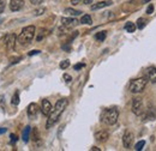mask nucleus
I'll return each instance as SVG.
<instances>
[{"mask_svg":"<svg viewBox=\"0 0 156 151\" xmlns=\"http://www.w3.org/2000/svg\"><path fill=\"white\" fill-rule=\"evenodd\" d=\"M10 138H11V144L16 143V142H17V139H18V137H17L16 134H13V133H12V134L10 135Z\"/></svg>","mask_w":156,"mask_h":151,"instance_id":"obj_30","label":"nucleus"},{"mask_svg":"<svg viewBox=\"0 0 156 151\" xmlns=\"http://www.w3.org/2000/svg\"><path fill=\"white\" fill-rule=\"evenodd\" d=\"M108 138H109V134L106 131H98L95 133V139L98 143H106L108 140Z\"/></svg>","mask_w":156,"mask_h":151,"instance_id":"obj_14","label":"nucleus"},{"mask_svg":"<svg viewBox=\"0 0 156 151\" xmlns=\"http://www.w3.org/2000/svg\"><path fill=\"white\" fill-rule=\"evenodd\" d=\"M119 118V112L117 108H108L105 109L101 114V121L108 126H113L115 125Z\"/></svg>","mask_w":156,"mask_h":151,"instance_id":"obj_3","label":"nucleus"},{"mask_svg":"<svg viewBox=\"0 0 156 151\" xmlns=\"http://www.w3.org/2000/svg\"><path fill=\"white\" fill-rule=\"evenodd\" d=\"M111 5H112V1H98L96 4H93L91 5V10L93 11H96V10L107 7V6H111Z\"/></svg>","mask_w":156,"mask_h":151,"instance_id":"obj_15","label":"nucleus"},{"mask_svg":"<svg viewBox=\"0 0 156 151\" xmlns=\"http://www.w3.org/2000/svg\"><path fill=\"white\" fill-rule=\"evenodd\" d=\"M71 4H73V5H78V4H80V0H71Z\"/></svg>","mask_w":156,"mask_h":151,"instance_id":"obj_36","label":"nucleus"},{"mask_svg":"<svg viewBox=\"0 0 156 151\" xmlns=\"http://www.w3.org/2000/svg\"><path fill=\"white\" fill-rule=\"evenodd\" d=\"M30 132H31V127L30 126H25V128L23 130V134H22V138H23V142L24 143H28L29 142Z\"/></svg>","mask_w":156,"mask_h":151,"instance_id":"obj_17","label":"nucleus"},{"mask_svg":"<svg viewBox=\"0 0 156 151\" xmlns=\"http://www.w3.org/2000/svg\"><path fill=\"white\" fill-rule=\"evenodd\" d=\"M42 1H43V0H30V2H31L33 5H40Z\"/></svg>","mask_w":156,"mask_h":151,"instance_id":"obj_33","label":"nucleus"},{"mask_svg":"<svg viewBox=\"0 0 156 151\" xmlns=\"http://www.w3.org/2000/svg\"><path fill=\"white\" fill-rule=\"evenodd\" d=\"M80 23L82 24H91L93 23V19L89 15H84L82 18H80Z\"/></svg>","mask_w":156,"mask_h":151,"instance_id":"obj_23","label":"nucleus"},{"mask_svg":"<svg viewBox=\"0 0 156 151\" xmlns=\"http://www.w3.org/2000/svg\"><path fill=\"white\" fill-rule=\"evenodd\" d=\"M52 109H53V107H52L51 102L48 100H42V103H41V112H42V114L48 116L52 112Z\"/></svg>","mask_w":156,"mask_h":151,"instance_id":"obj_11","label":"nucleus"},{"mask_svg":"<svg viewBox=\"0 0 156 151\" xmlns=\"http://www.w3.org/2000/svg\"><path fill=\"white\" fill-rule=\"evenodd\" d=\"M83 4H84V5H89V4H93V0H83Z\"/></svg>","mask_w":156,"mask_h":151,"instance_id":"obj_35","label":"nucleus"},{"mask_svg":"<svg viewBox=\"0 0 156 151\" xmlns=\"http://www.w3.org/2000/svg\"><path fill=\"white\" fill-rule=\"evenodd\" d=\"M154 9H155V7H154V5H153V4H150V5L148 6V9H147V13H148V15H151V13L154 12Z\"/></svg>","mask_w":156,"mask_h":151,"instance_id":"obj_27","label":"nucleus"},{"mask_svg":"<svg viewBox=\"0 0 156 151\" xmlns=\"http://www.w3.org/2000/svg\"><path fill=\"white\" fill-rule=\"evenodd\" d=\"M16 35L15 34H7L5 38H4V42H5V46H6V48H7V51H13L15 49V47H16Z\"/></svg>","mask_w":156,"mask_h":151,"instance_id":"obj_6","label":"nucleus"},{"mask_svg":"<svg viewBox=\"0 0 156 151\" xmlns=\"http://www.w3.org/2000/svg\"><path fill=\"white\" fill-rule=\"evenodd\" d=\"M11 103H12L13 106H18V104H20V93H18V91H16V93H15V95L12 96Z\"/></svg>","mask_w":156,"mask_h":151,"instance_id":"obj_22","label":"nucleus"},{"mask_svg":"<svg viewBox=\"0 0 156 151\" xmlns=\"http://www.w3.org/2000/svg\"><path fill=\"white\" fill-rule=\"evenodd\" d=\"M140 118L143 121H149V120H155L156 118V111L154 107H149L144 109V112L140 114Z\"/></svg>","mask_w":156,"mask_h":151,"instance_id":"obj_7","label":"nucleus"},{"mask_svg":"<svg viewBox=\"0 0 156 151\" xmlns=\"http://www.w3.org/2000/svg\"><path fill=\"white\" fill-rule=\"evenodd\" d=\"M137 29V25L135 23H132V22H127L126 24H125V30L127 31V33H135Z\"/></svg>","mask_w":156,"mask_h":151,"instance_id":"obj_18","label":"nucleus"},{"mask_svg":"<svg viewBox=\"0 0 156 151\" xmlns=\"http://www.w3.org/2000/svg\"><path fill=\"white\" fill-rule=\"evenodd\" d=\"M31 138H33V142H34V145L35 146H40L41 145V138H40V132L39 130L35 127V128H33V135H31Z\"/></svg>","mask_w":156,"mask_h":151,"instance_id":"obj_16","label":"nucleus"},{"mask_svg":"<svg viewBox=\"0 0 156 151\" xmlns=\"http://www.w3.org/2000/svg\"><path fill=\"white\" fill-rule=\"evenodd\" d=\"M149 1H151V0H142L143 4H147V2H149Z\"/></svg>","mask_w":156,"mask_h":151,"instance_id":"obj_39","label":"nucleus"},{"mask_svg":"<svg viewBox=\"0 0 156 151\" xmlns=\"http://www.w3.org/2000/svg\"><path fill=\"white\" fill-rule=\"evenodd\" d=\"M144 145H145V140H140V142H138L136 145H135V150H137V151L142 150V149L144 148Z\"/></svg>","mask_w":156,"mask_h":151,"instance_id":"obj_25","label":"nucleus"},{"mask_svg":"<svg viewBox=\"0 0 156 151\" xmlns=\"http://www.w3.org/2000/svg\"><path fill=\"white\" fill-rule=\"evenodd\" d=\"M143 112H144V104H143L142 98L135 97L132 100V113L137 115V116H140V114Z\"/></svg>","mask_w":156,"mask_h":151,"instance_id":"obj_5","label":"nucleus"},{"mask_svg":"<svg viewBox=\"0 0 156 151\" xmlns=\"http://www.w3.org/2000/svg\"><path fill=\"white\" fill-rule=\"evenodd\" d=\"M133 134L130 132V131H125L124 135H122V144H124V148L125 149H131L132 144H133Z\"/></svg>","mask_w":156,"mask_h":151,"instance_id":"obj_8","label":"nucleus"},{"mask_svg":"<svg viewBox=\"0 0 156 151\" xmlns=\"http://www.w3.org/2000/svg\"><path fill=\"white\" fill-rule=\"evenodd\" d=\"M35 31H36V29H35L34 25L25 26V28L22 30V33L20 34L18 38H17L20 46H24V47H25V46L30 44V42L33 41V38L35 36Z\"/></svg>","mask_w":156,"mask_h":151,"instance_id":"obj_2","label":"nucleus"},{"mask_svg":"<svg viewBox=\"0 0 156 151\" xmlns=\"http://www.w3.org/2000/svg\"><path fill=\"white\" fill-rule=\"evenodd\" d=\"M67 100L66 98H61V100H58L54 108L52 109L51 114L48 115V119H47V122H46V128L49 130L52 126H54L57 124V121L59 120L60 115L64 113V111L66 109L67 107Z\"/></svg>","mask_w":156,"mask_h":151,"instance_id":"obj_1","label":"nucleus"},{"mask_svg":"<svg viewBox=\"0 0 156 151\" xmlns=\"http://www.w3.org/2000/svg\"><path fill=\"white\" fill-rule=\"evenodd\" d=\"M24 6V1L23 0H10V9L13 12H17L22 10V7Z\"/></svg>","mask_w":156,"mask_h":151,"instance_id":"obj_13","label":"nucleus"},{"mask_svg":"<svg viewBox=\"0 0 156 151\" xmlns=\"http://www.w3.org/2000/svg\"><path fill=\"white\" fill-rule=\"evenodd\" d=\"M39 111H40V108H39V106H37L36 103H30V104L28 106V109H27V114H28L29 119L35 120V119L37 118Z\"/></svg>","mask_w":156,"mask_h":151,"instance_id":"obj_9","label":"nucleus"},{"mask_svg":"<svg viewBox=\"0 0 156 151\" xmlns=\"http://www.w3.org/2000/svg\"><path fill=\"white\" fill-rule=\"evenodd\" d=\"M6 131H7V130H6V128H4V127H2V128H0V134H4Z\"/></svg>","mask_w":156,"mask_h":151,"instance_id":"obj_37","label":"nucleus"},{"mask_svg":"<svg viewBox=\"0 0 156 151\" xmlns=\"http://www.w3.org/2000/svg\"><path fill=\"white\" fill-rule=\"evenodd\" d=\"M147 83H148L147 77H140V78L133 79L131 82V84H130V91L132 94H139V93H142L145 89Z\"/></svg>","mask_w":156,"mask_h":151,"instance_id":"obj_4","label":"nucleus"},{"mask_svg":"<svg viewBox=\"0 0 156 151\" xmlns=\"http://www.w3.org/2000/svg\"><path fill=\"white\" fill-rule=\"evenodd\" d=\"M84 66H85V65H84L83 62H80V64H76V65L73 66V68H75L76 71H78V70H80V68H83Z\"/></svg>","mask_w":156,"mask_h":151,"instance_id":"obj_29","label":"nucleus"},{"mask_svg":"<svg viewBox=\"0 0 156 151\" xmlns=\"http://www.w3.org/2000/svg\"><path fill=\"white\" fill-rule=\"evenodd\" d=\"M36 54H40V51L39 49H35V51H31L30 53H29V55L31 57V55H36Z\"/></svg>","mask_w":156,"mask_h":151,"instance_id":"obj_34","label":"nucleus"},{"mask_svg":"<svg viewBox=\"0 0 156 151\" xmlns=\"http://www.w3.org/2000/svg\"><path fill=\"white\" fill-rule=\"evenodd\" d=\"M145 77L151 83H156V68L154 66H150L145 70Z\"/></svg>","mask_w":156,"mask_h":151,"instance_id":"obj_12","label":"nucleus"},{"mask_svg":"<svg viewBox=\"0 0 156 151\" xmlns=\"http://www.w3.org/2000/svg\"><path fill=\"white\" fill-rule=\"evenodd\" d=\"M44 11H46V10H44L43 7H42V9H39V10H36V11H35V16H41Z\"/></svg>","mask_w":156,"mask_h":151,"instance_id":"obj_31","label":"nucleus"},{"mask_svg":"<svg viewBox=\"0 0 156 151\" xmlns=\"http://www.w3.org/2000/svg\"><path fill=\"white\" fill-rule=\"evenodd\" d=\"M147 23H148V20L142 17V18L137 19L136 25H137V28H138V29H144V28H145V25H147Z\"/></svg>","mask_w":156,"mask_h":151,"instance_id":"obj_21","label":"nucleus"},{"mask_svg":"<svg viewBox=\"0 0 156 151\" xmlns=\"http://www.w3.org/2000/svg\"><path fill=\"white\" fill-rule=\"evenodd\" d=\"M64 79L67 82V83H70L71 80H72V78H71V76H69V75H64Z\"/></svg>","mask_w":156,"mask_h":151,"instance_id":"obj_32","label":"nucleus"},{"mask_svg":"<svg viewBox=\"0 0 156 151\" xmlns=\"http://www.w3.org/2000/svg\"><path fill=\"white\" fill-rule=\"evenodd\" d=\"M5 7H6V2H5V0H0V13L4 12Z\"/></svg>","mask_w":156,"mask_h":151,"instance_id":"obj_28","label":"nucleus"},{"mask_svg":"<svg viewBox=\"0 0 156 151\" xmlns=\"http://www.w3.org/2000/svg\"><path fill=\"white\" fill-rule=\"evenodd\" d=\"M49 33H48V30L47 29H40V31L37 33V37H36V41H41V40H43V38L46 37L47 35H48Z\"/></svg>","mask_w":156,"mask_h":151,"instance_id":"obj_20","label":"nucleus"},{"mask_svg":"<svg viewBox=\"0 0 156 151\" xmlns=\"http://www.w3.org/2000/svg\"><path fill=\"white\" fill-rule=\"evenodd\" d=\"M78 23H79V22L75 18H66V17H62V18H61V24H62L66 29H72V28L77 26Z\"/></svg>","mask_w":156,"mask_h":151,"instance_id":"obj_10","label":"nucleus"},{"mask_svg":"<svg viewBox=\"0 0 156 151\" xmlns=\"http://www.w3.org/2000/svg\"><path fill=\"white\" fill-rule=\"evenodd\" d=\"M69 66H70V61L69 60H64V61L60 62V68L61 70H66Z\"/></svg>","mask_w":156,"mask_h":151,"instance_id":"obj_26","label":"nucleus"},{"mask_svg":"<svg viewBox=\"0 0 156 151\" xmlns=\"http://www.w3.org/2000/svg\"><path fill=\"white\" fill-rule=\"evenodd\" d=\"M106 36H107V31H100V33H98V34L95 35V38H96L98 41H100V42H102V41H105Z\"/></svg>","mask_w":156,"mask_h":151,"instance_id":"obj_24","label":"nucleus"},{"mask_svg":"<svg viewBox=\"0 0 156 151\" xmlns=\"http://www.w3.org/2000/svg\"><path fill=\"white\" fill-rule=\"evenodd\" d=\"M64 13H66V15H69L71 17H76V16H79L82 12L78 11V10H75V9H65Z\"/></svg>","mask_w":156,"mask_h":151,"instance_id":"obj_19","label":"nucleus"},{"mask_svg":"<svg viewBox=\"0 0 156 151\" xmlns=\"http://www.w3.org/2000/svg\"><path fill=\"white\" fill-rule=\"evenodd\" d=\"M91 151H100V149L96 148V146H93V148H91Z\"/></svg>","mask_w":156,"mask_h":151,"instance_id":"obj_38","label":"nucleus"}]
</instances>
